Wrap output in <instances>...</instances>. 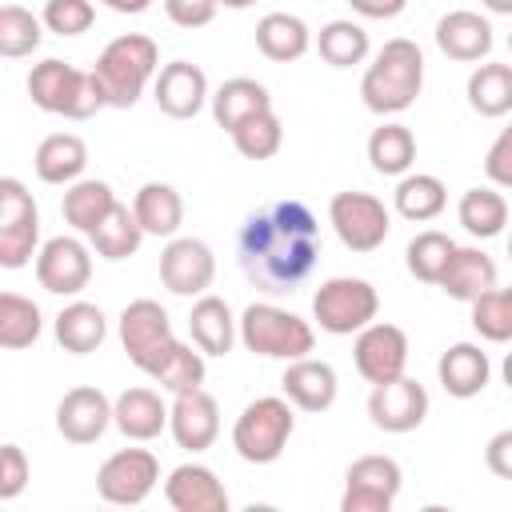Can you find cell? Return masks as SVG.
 Instances as JSON below:
<instances>
[{
  "mask_svg": "<svg viewBox=\"0 0 512 512\" xmlns=\"http://www.w3.org/2000/svg\"><path fill=\"white\" fill-rule=\"evenodd\" d=\"M436 48L448 56V60H460V64H476L492 52V24L480 16V12H468V8H456V12H444L436 20Z\"/></svg>",
  "mask_w": 512,
  "mask_h": 512,
  "instance_id": "7402d4cb",
  "label": "cell"
},
{
  "mask_svg": "<svg viewBox=\"0 0 512 512\" xmlns=\"http://www.w3.org/2000/svg\"><path fill=\"white\" fill-rule=\"evenodd\" d=\"M96 4H104V8H112L120 16H140V12L152 8V0H96Z\"/></svg>",
  "mask_w": 512,
  "mask_h": 512,
  "instance_id": "816d5d0a",
  "label": "cell"
},
{
  "mask_svg": "<svg viewBox=\"0 0 512 512\" xmlns=\"http://www.w3.org/2000/svg\"><path fill=\"white\" fill-rule=\"evenodd\" d=\"M348 4H352V12H360L364 20H392V16L404 12L408 0H348Z\"/></svg>",
  "mask_w": 512,
  "mask_h": 512,
  "instance_id": "f907efd6",
  "label": "cell"
},
{
  "mask_svg": "<svg viewBox=\"0 0 512 512\" xmlns=\"http://www.w3.org/2000/svg\"><path fill=\"white\" fill-rule=\"evenodd\" d=\"M220 4H224V8H236V12H240V8H252L256 0H220Z\"/></svg>",
  "mask_w": 512,
  "mask_h": 512,
  "instance_id": "11a10c76",
  "label": "cell"
},
{
  "mask_svg": "<svg viewBox=\"0 0 512 512\" xmlns=\"http://www.w3.org/2000/svg\"><path fill=\"white\" fill-rule=\"evenodd\" d=\"M156 480H160V460L148 448H120L100 464L96 492H100L104 504L136 508V504H144L152 496Z\"/></svg>",
  "mask_w": 512,
  "mask_h": 512,
  "instance_id": "30bf717a",
  "label": "cell"
},
{
  "mask_svg": "<svg viewBox=\"0 0 512 512\" xmlns=\"http://www.w3.org/2000/svg\"><path fill=\"white\" fill-rule=\"evenodd\" d=\"M472 328L492 344H512V284H496L472 300Z\"/></svg>",
  "mask_w": 512,
  "mask_h": 512,
  "instance_id": "7bdbcfd3",
  "label": "cell"
},
{
  "mask_svg": "<svg viewBox=\"0 0 512 512\" xmlns=\"http://www.w3.org/2000/svg\"><path fill=\"white\" fill-rule=\"evenodd\" d=\"M36 280L52 296H76L92 280V252L80 236H52L36 252Z\"/></svg>",
  "mask_w": 512,
  "mask_h": 512,
  "instance_id": "7c38bea8",
  "label": "cell"
},
{
  "mask_svg": "<svg viewBox=\"0 0 512 512\" xmlns=\"http://www.w3.org/2000/svg\"><path fill=\"white\" fill-rule=\"evenodd\" d=\"M456 220L464 224L468 236L492 240V236H500L504 224H508V200L496 192V184H488V188H468V192L460 196V204H456Z\"/></svg>",
  "mask_w": 512,
  "mask_h": 512,
  "instance_id": "d590c367",
  "label": "cell"
},
{
  "mask_svg": "<svg viewBox=\"0 0 512 512\" xmlns=\"http://www.w3.org/2000/svg\"><path fill=\"white\" fill-rule=\"evenodd\" d=\"M188 336L204 356H228L232 344L240 340V320L232 316L228 300L204 292V296H196V304L188 312Z\"/></svg>",
  "mask_w": 512,
  "mask_h": 512,
  "instance_id": "603a6c76",
  "label": "cell"
},
{
  "mask_svg": "<svg viewBox=\"0 0 512 512\" xmlns=\"http://www.w3.org/2000/svg\"><path fill=\"white\" fill-rule=\"evenodd\" d=\"M236 260L264 296L296 292L320 260V224L304 200H276L252 212L236 236Z\"/></svg>",
  "mask_w": 512,
  "mask_h": 512,
  "instance_id": "6da1fadb",
  "label": "cell"
},
{
  "mask_svg": "<svg viewBox=\"0 0 512 512\" xmlns=\"http://www.w3.org/2000/svg\"><path fill=\"white\" fill-rule=\"evenodd\" d=\"M280 392L292 400V408L300 412H328L336 404V392H340V380H336V368L328 360H316V356H300V360H288L284 376H280Z\"/></svg>",
  "mask_w": 512,
  "mask_h": 512,
  "instance_id": "ffe728a7",
  "label": "cell"
},
{
  "mask_svg": "<svg viewBox=\"0 0 512 512\" xmlns=\"http://www.w3.org/2000/svg\"><path fill=\"white\" fill-rule=\"evenodd\" d=\"M436 376H440V384H444L448 396H456V400H472V396H480V392L488 388L492 364H488V352H484L480 344L460 340V344H452L448 352H440V360H436Z\"/></svg>",
  "mask_w": 512,
  "mask_h": 512,
  "instance_id": "cb8c5ba5",
  "label": "cell"
},
{
  "mask_svg": "<svg viewBox=\"0 0 512 512\" xmlns=\"http://www.w3.org/2000/svg\"><path fill=\"white\" fill-rule=\"evenodd\" d=\"M44 28L56 32V36H80L92 28L96 20V4L92 0H48L44 12H40Z\"/></svg>",
  "mask_w": 512,
  "mask_h": 512,
  "instance_id": "f6af8a7d",
  "label": "cell"
},
{
  "mask_svg": "<svg viewBox=\"0 0 512 512\" xmlns=\"http://www.w3.org/2000/svg\"><path fill=\"white\" fill-rule=\"evenodd\" d=\"M380 312V292L364 276H332L312 296V316L328 336H356Z\"/></svg>",
  "mask_w": 512,
  "mask_h": 512,
  "instance_id": "52a82bcc",
  "label": "cell"
},
{
  "mask_svg": "<svg viewBox=\"0 0 512 512\" xmlns=\"http://www.w3.org/2000/svg\"><path fill=\"white\" fill-rule=\"evenodd\" d=\"M508 256H512V236H508Z\"/></svg>",
  "mask_w": 512,
  "mask_h": 512,
  "instance_id": "6f0895ef",
  "label": "cell"
},
{
  "mask_svg": "<svg viewBox=\"0 0 512 512\" xmlns=\"http://www.w3.org/2000/svg\"><path fill=\"white\" fill-rule=\"evenodd\" d=\"M404 488V472L392 456H360L344 472V496L340 512H392L396 496Z\"/></svg>",
  "mask_w": 512,
  "mask_h": 512,
  "instance_id": "8fae6325",
  "label": "cell"
},
{
  "mask_svg": "<svg viewBox=\"0 0 512 512\" xmlns=\"http://www.w3.org/2000/svg\"><path fill=\"white\" fill-rule=\"evenodd\" d=\"M92 72L104 84L108 108H132L144 96L148 80H156V72H160V48L144 32H124L104 44Z\"/></svg>",
  "mask_w": 512,
  "mask_h": 512,
  "instance_id": "277c9868",
  "label": "cell"
},
{
  "mask_svg": "<svg viewBox=\"0 0 512 512\" xmlns=\"http://www.w3.org/2000/svg\"><path fill=\"white\" fill-rule=\"evenodd\" d=\"M44 40V20L32 16L24 4H4L0 8V56L4 60H20L32 56Z\"/></svg>",
  "mask_w": 512,
  "mask_h": 512,
  "instance_id": "b9f144b4",
  "label": "cell"
},
{
  "mask_svg": "<svg viewBox=\"0 0 512 512\" xmlns=\"http://www.w3.org/2000/svg\"><path fill=\"white\" fill-rule=\"evenodd\" d=\"M452 252H456V240H452L448 232L424 228V232H416V236L408 240V248H404V264H408V272H412L416 280H424V284H440V276H444Z\"/></svg>",
  "mask_w": 512,
  "mask_h": 512,
  "instance_id": "60d3db41",
  "label": "cell"
},
{
  "mask_svg": "<svg viewBox=\"0 0 512 512\" xmlns=\"http://www.w3.org/2000/svg\"><path fill=\"white\" fill-rule=\"evenodd\" d=\"M112 424V400L92 388V384H76L60 396L56 404V432L68 444H96Z\"/></svg>",
  "mask_w": 512,
  "mask_h": 512,
  "instance_id": "d6986e66",
  "label": "cell"
},
{
  "mask_svg": "<svg viewBox=\"0 0 512 512\" xmlns=\"http://www.w3.org/2000/svg\"><path fill=\"white\" fill-rule=\"evenodd\" d=\"M232 144L244 160H272L284 144V124L280 116L268 108V112H256L252 120H244L236 132H232Z\"/></svg>",
  "mask_w": 512,
  "mask_h": 512,
  "instance_id": "ee69618b",
  "label": "cell"
},
{
  "mask_svg": "<svg viewBox=\"0 0 512 512\" xmlns=\"http://www.w3.org/2000/svg\"><path fill=\"white\" fill-rule=\"evenodd\" d=\"M40 208L32 192L16 180H0V264L4 268H24L40 248Z\"/></svg>",
  "mask_w": 512,
  "mask_h": 512,
  "instance_id": "9c48e42d",
  "label": "cell"
},
{
  "mask_svg": "<svg viewBox=\"0 0 512 512\" xmlns=\"http://www.w3.org/2000/svg\"><path fill=\"white\" fill-rule=\"evenodd\" d=\"M28 96L40 112H52V116H64V120H92L100 108H108L100 76L92 68L84 72L68 60H56V56L32 64Z\"/></svg>",
  "mask_w": 512,
  "mask_h": 512,
  "instance_id": "3957f363",
  "label": "cell"
},
{
  "mask_svg": "<svg viewBox=\"0 0 512 512\" xmlns=\"http://www.w3.org/2000/svg\"><path fill=\"white\" fill-rule=\"evenodd\" d=\"M368 164L380 172V176H408V168L416 164V136L408 124H380L372 128L368 136Z\"/></svg>",
  "mask_w": 512,
  "mask_h": 512,
  "instance_id": "e575fe53",
  "label": "cell"
},
{
  "mask_svg": "<svg viewBox=\"0 0 512 512\" xmlns=\"http://www.w3.org/2000/svg\"><path fill=\"white\" fill-rule=\"evenodd\" d=\"M116 204H120V200H116V192H112V184H108V180H84V176H80L76 184H68V188H64L60 216H64V224H68L72 232L92 236Z\"/></svg>",
  "mask_w": 512,
  "mask_h": 512,
  "instance_id": "4316f807",
  "label": "cell"
},
{
  "mask_svg": "<svg viewBox=\"0 0 512 512\" xmlns=\"http://www.w3.org/2000/svg\"><path fill=\"white\" fill-rule=\"evenodd\" d=\"M40 332H44L40 308L20 292H0V344L8 352H20V348H32Z\"/></svg>",
  "mask_w": 512,
  "mask_h": 512,
  "instance_id": "ab89813d",
  "label": "cell"
},
{
  "mask_svg": "<svg viewBox=\"0 0 512 512\" xmlns=\"http://www.w3.org/2000/svg\"><path fill=\"white\" fill-rule=\"evenodd\" d=\"M296 432V412L288 396H256L232 424V448L248 464H272L284 456Z\"/></svg>",
  "mask_w": 512,
  "mask_h": 512,
  "instance_id": "8992f818",
  "label": "cell"
},
{
  "mask_svg": "<svg viewBox=\"0 0 512 512\" xmlns=\"http://www.w3.org/2000/svg\"><path fill=\"white\" fill-rule=\"evenodd\" d=\"M164 500L176 512H228V488L208 464H180L164 480Z\"/></svg>",
  "mask_w": 512,
  "mask_h": 512,
  "instance_id": "44dd1931",
  "label": "cell"
},
{
  "mask_svg": "<svg viewBox=\"0 0 512 512\" xmlns=\"http://www.w3.org/2000/svg\"><path fill=\"white\" fill-rule=\"evenodd\" d=\"M256 48H260V56H268L272 64H292V60H300V56L312 48V32H308V24H304L300 16H292V12H268V16H260V24H256Z\"/></svg>",
  "mask_w": 512,
  "mask_h": 512,
  "instance_id": "1f68e13d",
  "label": "cell"
},
{
  "mask_svg": "<svg viewBox=\"0 0 512 512\" xmlns=\"http://www.w3.org/2000/svg\"><path fill=\"white\" fill-rule=\"evenodd\" d=\"M492 16H512V0H480Z\"/></svg>",
  "mask_w": 512,
  "mask_h": 512,
  "instance_id": "f5cc1de1",
  "label": "cell"
},
{
  "mask_svg": "<svg viewBox=\"0 0 512 512\" xmlns=\"http://www.w3.org/2000/svg\"><path fill=\"white\" fill-rule=\"evenodd\" d=\"M148 376L164 388V392H188V388H200L204 384V352L200 348H192V344H184V340H172L164 352H160V360L148 368Z\"/></svg>",
  "mask_w": 512,
  "mask_h": 512,
  "instance_id": "74e56055",
  "label": "cell"
},
{
  "mask_svg": "<svg viewBox=\"0 0 512 512\" xmlns=\"http://www.w3.org/2000/svg\"><path fill=\"white\" fill-rule=\"evenodd\" d=\"M484 176L496 188H512V124L500 128V136L488 144V152H484Z\"/></svg>",
  "mask_w": 512,
  "mask_h": 512,
  "instance_id": "7dc6e473",
  "label": "cell"
},
{
  "mask_svg": "<svg viewBox=\"0 0 512 512\" xmlns=\"http://www.w3.org/2000/svg\"><path fill=\"white\" fill-rule=\"evenodd\" d=\"M32 468H28V456L20 444H4L0 448V500H16L28 484Z\"/></svg>",
  "mask_w": 512,
  "mask_h": 512,
  "instance_id": "bcb514c9",
  "label": "cell"
},
{
  "mask_svg": "<svg viewBox=\"0 0 512 512\" xmlns=\"http://www.w3.org/2000/svg\"><path fill=\"white\" fill-rule=\"evenodd\" d=\"M464 92H468L472 112H480V116H488V120L508 116V112H512V64H500V60L476 64Z\"/></svg>",
  "mask_w": 512,
  "mask_h": 512,
  "instance_id": "d6a6232c",
  "label": "cell"
},
{
  "mask_svg": "<svg viewBox=\"0 0 512 512\" xmlns=\"http://www.w3.org/2000/svg\"><path fill=\"white\" fill-rule=\"evenodd\" d=\"M392 204H396V212H400L404 220L428 224V220H436V216L444 212L448 188H444V180L432 176V172H408V176H400V184H396V192H392Z\"/></svg>",
  "mask_w": 512,
  "mask_h": 512,
  "instance_id": "836d02e7",
  "label": "cell"
},
{
  "mask_svg": "<svg viewBox=\"0 0 512 512\" xmlns=\"http://www.w3.org/2000/svg\"><path fill=\"white\" fill-rule=\"evenodd\" d=\"M328 224L352 252H376L392 232V212L372 192H336L328 200Z\"/></svg>",
  "mask_w": 512,
  "mask_h": 512,
  "instance_id": "ba28073f",
  "label": "cell"
},
{
  "mask_svg": "<svg viewBox=\"0 0 512 512\" xmlns=\"http://www.w3.org/2000/svg\"><path fill=\"white\" fill-rule=\"evenodd\" d=\"M176 336H172V320H168V312L156 304V300H132V304H124V312H120V344H124V352H128V360L148 376V368L160 360V352L172 344Z\"/></svg>",
  "mask_w": 512,
  "mask_h": 512,
  "instance_id": "4fadbf2b",
  "label": "cell"
},
{
  "mask_svg": "<svg viewBox=\"0 0 512 512\" xmlns=\"http://www.w3.org/2000/svg\"><path fill=\"white\" fill-rule=\"evenodd\" d=\"M56 344L72 356H88L108 340V316L100 312V304L88 300H72L56 312Z\"/></svg>",
  "mask_w": 512,
  "mask_h": 512,
  "instance_id": "f1b7e54d",
  "label": "cell"
},
{
  "mask_svg": "<svg viewBox=\"0 0 512 512\" xmlns=\"http://www.w3.org/2000/svg\"><path fill=\"white\" fill-rule=\"evenodd\" d=\"M216 280V256L196 236H172L160 252V284L172 296H204Z\"/></svg>",
  "mask_w": 512,
  "mask_h": 512,
  "instance_id": "5bb4252c",
  "label": "cell"
},
{
  "mask_svg": "<svg viewBox=\"0 0 512 512\" xmlns=\"http://www.w3.org/2000/svg\"><path fill=\"white\" fill-rule=\"evenodd\" d=\"M112 424L128 440H156L168 428V404L152 388H124L112 400Z\"/></svg>",
  "mask_w": 512,
  "mask_h": 512,
  "instance_id": "d4e9b609",
  "label": "cell"
},
{
  "mask_svg": "<svg viewBox=\"0 0 512 512\" xmlns=\"http://www.w3.org/2000/svg\"><path fill=\"white\" fill-rule=\"evenodd\" d=\"M420 88H424V52H420V44L408 40V36H392L376 52V60L364 68L360 100L376 116H396V112L416 104Z\"/></svg>",
  "mask_w": 512,
  "mask_h": 512,
  "instance_id": "7a4b0ae2",
  "label": "cell"
},
{
  "mask_svg": "<svg viewBox=\"0 0 512 512\" xmlns=\"http://www.w3.org/2000/svg\"><path fill=\"white\" fill-rule=\"evenodd\" d=\"M152 100H156V108H160L164 116H172V120H192V116L212 100L204 68L192 64V60H168V64L156 72V80H152Z\"/></svg>",
  "mask_w": 512,
  "mask_h": 512,
  "instance_id": "e0dca14e",
  "label": "cell"
},
{
  "mask_svg": "<svg viewBox=\"0 0 512 512\" xmlns=\"http://www.w3.org/2000/svg\"><path fill=\"white\" fill-rule=\"evenodd\" d=\"M220 0H164V12L176 28H204L216 20Z\"/></svg>",
  "mask_w": 512,
  "mask_h": 512,
  "instance_id": "c3c4849f",
  "label": "cell"
},
{
  "mask_svg": "<svg viewBox=\"0 0 512 512\" xmlns=\"http://www.w3.org/2000/svg\"><path fill=\"white\" fill-rule=\"evenodd\" d=\"M352 360H356V372L368 384H384V380L404 376V368H408V336H404V328H396L388 320H372L368 328L356 332Z\"/></svg>",
  "mask_w": 512,
  "mask_h": 512,
  "instance_id": "2e32d148",
  "label": "cell"
},
{
  "mask_svg": "<svg viewBox=\"0 0 512 512\" xmlns=\"http://www.w3.org/2000/svg\"><path fill=\"white\" fill-rule=\"evenodd\" d=\"M36 176L44 184H56V188H68L84 176L88 168V144L76 136V132H52L40 140L36 148Z\"/></svg>",
  "mask_w": 512,
  "mask_h": 512,
  "instance_id": "484cf974",
  "label": "cell"
},
{
  "mask_svg": "<svg viewBox=\"0 0 512 512\" xmlns=\"http://www.w3.org/2000/svg\"><path fill=\"white\" fill-rule=\"evenodd\" d=\"M240 344L256 356H268V360H300V356H312L316 348V332L304 316L272 304V300H256L240 312Z\"/></svg>",
  "mask_w": 512,
  "mask_h": 512,
  "instance_id": "5b68a950",
  "label": "cell"
},
{
  "mask_svg": "<svg viewBox=\"0 0 512 512\" xmlns=\"http://www.w3.org/2000/svg\"><path fill=\"white\" fill-rule=\"evenodd\" d=\"M500 376H504V384H508V388H512V352H508V356H504V364H500Z\"/></svg>",
  "mask_w": 512,
  "mask_h": 512,
  "instance_id": "db71d44e",
  "label": "cell"
},
{
  "mask_svg": "<svg viewBox=\"0 0 512 512\" xmlns=\"http://www.w3.org/2000/svg\"><path fill=\"white\" fill-rule=\"evenodd\" d=\"M132 212H136L144 236H164V240H172V236L180 232V224H184V200H180V192H176L172 184H164V180L140 184V192L132 196Z\"/></svg>",
  "mask_w": 512,
  "mask_h": 512,
  "instance_id": "f546056e",
  "label": "cell"
},
{
  "mask_svg": "<svg viewBox=\"0 0 512 512\" xmlns=\"http://www.w3.org/2000/svg\"><path fill=\"white\" fill-rule=\"evenodd\" d=\"M140 240H144V228H140V220H136V212L128 204H116L104 216V224L88 236L92 252L104 256V260H128V256H136Z\"/></svg>",
  "mask_w": 512,
  "mask_h": 512,
  "instance_id": "f35d334b",
  "label": "cell"
},
{
  "mask_svg": "<svg viewBox=\"0 0 512 512\" xmlns=\"http://www.w3.org/2000/svg\"><path fill=\"white\" fill-rule=\"evenodd\" d=\"M484 464L492 476L512 480V428H500L488 444H484Z\"/></svg>",
  "mask_w": 512,
  "mask_h": 512,
  "instance_id": "681fc988",
  "label": "cell"
},
{
  "mask_svg": "<svg viewBox=\"0 0 512 512\" xmlns=\"http://www.w3.org/2000/svg\"><path fill=\"white\" fill-rule=\"evenodd\" d=\"M168 432L184 452H208L220 436V404L204 388L176 392L168 404Z\"/></svg>",
  "mask_w": 512,
  "mask_h": 512,
  "instance_id": "ac0fdd59",
  "label": "cell"
},
{
  "mask_svg": "<svg viewBox=\"0 0 512 512\" xmlns=\"http://www.w3.org/2000/svg\"><path fill=\"white\" fill-rule=\"evenodd\" d=\"M428 416V388L412 376H396V380H384V384H372V396H368V420L380 428V432H392V436H404L412 428H420Z\"/></svg>",
  "mask_w": 512,
  "mask_h": 512,
  "instance_id": "9a60e30c",
  "label": "cell"
},
{
  "mask_svg": "<svg viewBox=\"0 0 512 512\" xmlns=\"http://www.w3.org/2000/svg\"><path fill=\"white\" fill-rule=\"evenodd\" d=\"M508 52H512V32H508Z\"/></svg>",
  "mask_w": 512,
  "mask_h": 512,
  "instance_id": "9f6ffc18",
  "label": "cell"
},
{
  "mask_svg": "<svg viewBox=\"0 0 512 512\" xmlns=\"http://www.w3.org/2000/svg\"><path fill=\"white\" fill-rule=\"evenodd\" d=\"M212 116H216V124L232 136L244 120H252L256 112H268L272 108V96H268V88L260 84V80H252V76H232V80H224L216 92H212Z\"/></svg>",
  "mask_w": 512,
  "mask_h": 512,
  "instance_id": "83f0119b",
  "label": "cell"
},
{
  "mask_svg": "<svg viewBox=\"0 0 512 512\" xmlns=\"http://www.w3.org/2000/svg\"><path fill=\"white\" fill-rule=\"evenodd\" d=\"M440 288L452 296V300H464L472 304L476 296H484L488 288H496V260L484 252V248H460L452 252L444 276H440Z\"/></svg>",
  "mask_w": 512,
  "mask_h": 512,
  "instance_id": "4dcf8cb0",
  "label": "cell"
},
{
  "mask_svg": "<svg viewBox=\"0 0 512 512\" xmlns=\"http://www.w3.org/2000/svg\"><path fill=\"white\" fill-rule=\"evenodd\" d=\"M316 52H320V60L324 64H332V68H352V64H364L368 60V52H372V44H368V32H364V24H356V20H328L320 32H316Z\"/></svg>",
  "mask_w": 512,
  "mask_h": 512,
  "instance_id": "8d00e7d4",
  "label": "cell"
}]
</instances>
